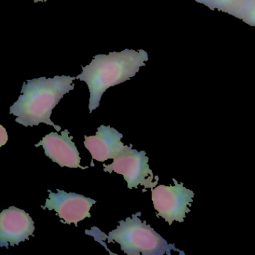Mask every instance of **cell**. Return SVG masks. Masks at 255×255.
Instances as JSON below:
<instances>
[{
	"label": "cell",
	"instance_id": "6da1fadb",
	"mask_svg": "<svg viewBox=\"0 0 255 255\" xmlns=\"http://www.w3.org/2000/svg\"><path fill=\"white\" fill-rule=\"evenodd\" d=\"M76 79L63 75L27 80L23 83L18 100L10 108V114L17 116L15 122L23 126L44 123L60 131L62 128L52 122L50 116L64 95L74 90L73 81Z\"/></svg>",
	"mask_w": 255,
	"mask_h": 255
},
{
	"label": "cell",
	"instance_id": "7a4b0ae2",
	"mask_svg": "<svg viewBox=\"0 0 255 255\" xmlns=\"http://www.w3.org/2000/svg\"><path fill=\"white\" fill-rule=\"evenodd\" d=\"M148 60L147 53L143 50H126L109 55L99 54L87 66L83 67V73L76 78L86 82L90 92L89 109L92 113L99 107L102 95L112 86L130 80L145 66Z\"/></svg>",
	"mask_w": 255,
	"mask_h": 255
},
{
	"label": "cell",
	"instance_id": "3957f363",
	"mask_svg": "<svg viewBox=\"0 0 255 255\" xmlns=\"http://www.w3.org/2000/svg\"><path fill=\"white\" fill-rule=\"evenodd\" d=\"M141 213H135L132 218L119 221L116 230L109 233L108 243L116 242L121 249L128 255H171V250L185 255L184 252L177 249L174 244H168L146 221L139 219Z\"/></svg>",
	"mask_w": 255,
	"mask_h": 255
},
{
	"label": "cell",
	"instance_id": "277c9868",
	"mask_svg": "<svg viewBox=\"0 0 255 255\" xmlns=\"http://www.w3.org/2000/svg\"><path fill=\"white\" fill-rule=\"evenodd\" d=\"M174 186L160 185L151 189L152 201L156 216L163 218L169 225L174 221L183 222L186 213L190 212L195 194L190 189L184 187L183 183H178L172 179Z\"/></svg>",
	"mask_w": 255,
	"mask_h": 255
},
{
	"label": "cell",
	"instance_id": "5b68a950",
	"mask_svg": "<svg viewBox=\"0 0 255 255\" xmlns=\"http://www.w3.org/2000/svg\"><path fill=\"white\" fill-rule=\"evenodd\" d=\"M105 172L118 173L122 174L128 183V187L138 188V185L144 186L145 189H153L157 185L159 180L153 181L155 177L148 165V157L145 151H139L135 149L124 153L114 159L110 165H104Z\"/></svg>",
	"mask_w": 255,
	"mask_h": 255
},
{
	"label": "cell",
	"instance_id": "8992f818",
	"mask_svg": "<svg viewBox=\"0 0 255 255\" xmlns=\"http://www.w3.org/2000/svg\"><path fill=\"white\" fill-rule=\"evenodd\" d=\"M49 198L46 200L44 210H54L56 214L62 219L65 224L74 223L78 226V222L84 220L86 218H91L90 210L96 201L84 195L74 192H65L57 189L54 193L49 190Z\"/></svg>",
	"mask_w": 255,
	"mask_h": 255
},
{
	"label": "cell",
	"instance_id": "52a82bcc",
	"mask_svg": "<svg viewBox=\"0 0 255 255\" xmlns=\"http://www.w3.org/2000/svg\"><path fill=\"white\" fill-rule=\"evenodd\" d=\"M35 231L34 222L29 213L17 207H10L0 214V247L19 245L29 240Z\"/></svg>",
	"mask_w": 255,
	"mask_h": 255
},
{
	"label": "cell",
	"instance_id": "ba28073f",
	"mask_svg": "<svg viewBox=\"0 0 255 255\" xmlns=\"http://www.w3.org/2000/svg\"><path fill=\"white\" fill-rule=\"evenodd\" d=\"M123 135L110 126L101 125L96 135H85V147L90 152L92 159L105 162L115 159L132 149V144L125 145L121 141Z\"/></svg>",
	"mask_w": 255,
	"mask_h": 255
},
{
	"label": "cell",
	"instance_id": "9c48e42d",
	"mask_svg": "<svg viewBox=\"0 0 255 255\" xmlns=\"http://www.w3.org/2000/svg\"><path fill=\"white\" fill-rule=\"evenodd\" d=\"M74 137L69 135L68 129L62 131L61 135L57 132H50L45 135L35 147L42 146L46 156L61 167L86 169L89 167L80 165V153L72 141Z\"/></svg>",
	"mask_w": 255,
	"mask_h": 255
},
{
	"label": "cell",
	"instance_id": "30bf717a",
	"mask_svg": "<svg viewBox=\"0 0 255 255\" xmlns=\"http://www.w3.org/2000/svg\"><path fill=\"white\" fill-rule=\"evenodd\" d=\"M0 128L2 129H1V141H2L1 145H3L8 141V135H7V132L4 129L3 127L1 126Z\"/></svg>",
	"mask_w": 255,
	"mask_h": 255
},
{
	"label": "cell",
	"instance_id": "8fae6325",
	"mask_svg": "<svg viewBox=\"0 0 255 255\" xmlns=\"http://www.w3.org/2000/svg\"><path fill=\"white\" fill-rule=\"evenodd\" d=\"M213 1L219 5H224L233 3L235 2L236 0H213Z\"/></svg>",
	"mask_w": 255,
	"mask_h": 255
},
{
	"label": "cell",
	"instance_id": "7c38bea8",
	"mask_svg": "<svg viewBox=\"0 0 255 255\" xmlns=\"http://www.w3.org/2000/svg\"><path fill=\"white\" fill-rule=\"evenodd\" d=\"M249 17H250L251 20L255 23V5L252 8V9L251 10L250 14H249Z\"/></svg>",
	"mask_w": 255,
	"mask_h": 255
},
{
	"label": "cell",
	"instance_id": "4fadbf2b",
	"mask_svg": "<svg viewBox=\"0 0 255 255\" xmlns=\"http://www.w3.org/2000/svg\"><path fill=\"white\" fill-rule=\"evenodd\" d=\"M47 1H48V0H34V2L36 3L38 2H47Z\"/></svg>",
	"mask_w": 255,
	"mask_h": 255
}]
</instances>
